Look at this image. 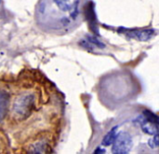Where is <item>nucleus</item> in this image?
<instances>
[{
    "instance_id": "6",
    "label": "nucleus",
    "mask_w": 159,
    "mask_h": 154,
    "mask_svg": "<svg viewBox=\"0 0 159 154\" xmlns=\"http://www.w3.org/2000/svg\"><path fill=\"white\" fill-rule=\"evenodd\" d=\"M116 131H117V126L114 127L111 131H109V132L105 135V137H103L102 142V146L108 147V146H111V145L115 142V140H116V136H117Z\"/></svg>"
},
{
    "instance_id": "13",
    "label": "nucleus",
    "mask_w": 159,
    "mask_h": 154,
    "mask_svg": "<svg viewBox=\"0 0 159 154\" xmlns=\"http://www.w3.org/2000/svg\"><path fill=\"white\" fill-rule=\"evenodd\" d=\"M104 152H105V151H104V150H102V149H101V148H97V149L95 150V152H94V153L95 154L104 153Z\"/></svg>"
},
{
    "instance_id": "2",
    "label": "nucleus",
    "mask_w": 159,
    "mask_h": 154,
    "mask_svg": "<svg viewBox=\"0 0 159 154\" xmlns=\"http://www.w3.org/2000/svg\"><path fill=\"white\" fill-rule=\"evenodd\" d=\"M132 145L133 141L130 135L126 132H122L116 136L112 152L116 154L129 153L132 148Z\"/></svg>"
},
{
    "instance_id": "11",
    "label": "nucleus",
    "mask_w": 159,
    "mask_h": 154,
    "mask_svg": "<svg viewBox=\"0 0 159 154\" xmlns=\"http://www.w3.org/2000/svg\"><path fill=\"white\" fill-rule=\"evenodd\" d=\"M148 145H149V147L152 148V149H155V148L159 147V132L155 135V137H154L152 139H150V140L148 141Z\"/></svg>"
},
{
    "instance_id": "10",
    "label": "nucleus",
    "mask_w": 159,
    "mask_h": 154,
    "mask_svg": "<svg viewBox=\"0 0 159 154\" xmlns=\"http://www.w3.org/2000/svg\"><path fill=\"white\" fill-rule=\"evenodd\" d=\"M88 40L94 46H97L99 48H102V49H104L105 48V45L103 43H102L98 38H96L95 36H88Z\"/></svg>"
},
{
    "instance_id": "4",
    "label": "nucleus",
    "mask_w": 159,
    "mask_h": 154,
    "mask_svg": "<svg viewBox=\"0 0 159 154\" xmlns=\"http://www.w3.org/2000/svg\"><path fill=\"white\" fill-rule=\"evenodd\" d=\"M155 35H156V31L154 29H146V30H138V31L134 30L130 32L129 31V33L127 34V36L144 41V40H149Z\"/></svg>"
},
{
    "instance_id": "3",
    "label": "nucleus",
    "mask_w": 159,
    "mask_h": 154,
    "mask_svg": "<svg viewBox=\"0 0 159 154\" xmlns=\"http://www.w3.org/2000/svg\"><path fill=\"white\" fill-rule=\"evenodd\" d=\"M138 123L141 125L142 130L144 134L150 135V136H155L157 133L159 132V124H157L155 123H152L148 121L147 119L144 118V116H140L138 118Z\"/></svg>"
},
{
    "instance_id": "1",
    "label": "nucleus",
    "mask_w": 159,
    "mask_h": 154,
    "mask_svg": "<svg viewBox=\"0 0 159 154\" xmlns=\"http://www.w3.org/2000/svg\"><path fill=\"white\" fill-rule=\"evenodd\" d=\"M34 96L31 94H26L19 96L13 105V115L19 121L27 119L34 108Z\"/></svg>"
},
{
    "instance_id": "12",
    "label": "nucleus",
    "mask_w": 159,
    "mask_h": 154,
    "mask_svg": "<svg viewBox=\"0 0 159 154\" xmlns=\"http://www.w3.org/2000/svg\"><path fill=\"white\" fill-rule=\"evenodd\" d=\"M78 5H79V1L76 0L75 2V4L73 5V7L71 9V17L73 19H75L78 15Z\"/></svg>"
},
{
    "instance_id": "9",
    "label": "nucleus",
    "mask_w": 159,
    "mask_h": 154,
    "mask_svg": "<svg viewBox=\"0 0 159 154\" xmlns=\"http://www.w3.org/2000/svg\"><path fill=\"white\" fill-rule=\"evenodd\" d=\"M143 115L144 116L145 119H147L148 121L152 122V123H155L157 124H159V117L157 115H156L155 113H153L152 111L150 110H143Z\"/></svg>"
},
{
    "instance_id": "8",
    "label": "nucleus",
    "mask_w": 159,
    "mask_h": 154,
    "mask_svg": "<svg viewBox=\"0 0 159 154\" xmlns=\"http://www.w3.org/2000/svg\"><path fill=\"white\" fill-rule=\"evenodd\" d=\"M53 2L63 12L70 11L72 9V6H71L69 0H53Z\"/></svg>"
},
{
    "instance_id": "7",
    "label": "nucleus",
    "mask_w": 159,
    "mask_h": 154,
    "mask_svg": "<svg viewBox=\"0 0 159 154\" xmlns=\"http://www.w3.org/2000/svg\"><path fill=\"white\" fill-rule=\"evenodd\" d=\"M86 18L89 22L90 24L96 25V16H95V11L93 7V3L89 2L86 8Z\"/></svg>"
},
{
    "instance_id": "5",
    "label": "nucleus",
    "mask_w": 159,
    "mask_h": 154,
    "mask_svg": "<svg viewBox=\"0 0 159 154\" xmlns=\"http://www.w3.org/2000/svg\"><path fill=\"white\" fill-rule=\"evenodd\" d=\"M9 95L7 92L0 90V122L5 118L8 107Z\"/></svg>"
}]
</instances>
